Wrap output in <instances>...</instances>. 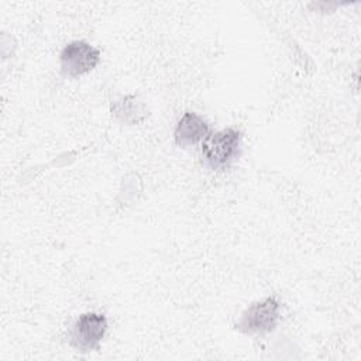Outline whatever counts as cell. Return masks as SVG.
<instances>
[{
	"label": "cell",
	"mask_w": 361,
	"mask_h": 361,
	"mask_svg": "<svg viewBox=\"0 0 361 361\" xmlns=\"http://www.w3.org/2000/svg\"><path fill=\"white\" fill-rule=\"evenodd\" d=\"M281 317V305L274 296L250 305L235 323V329L244 334H267L272 331Z\"/></svg>",
	"instance_id": "7a4b0ae2"
},
{
	"label": "cell",
	"mask_w": 361,
	"mask_h": 361,
	"mask_svg": "<svg viewBox=\"0 0 361 361\" xmlns=\"http://www.w3.org/2000/svg\"><path fill=\"white\" fill-rule=\"evenodd\" d=\"M209 134H210V127L207 121L202 116L193 111H186L179 118L173 137H175L176 145L190 147L203 141Z\"/></svg>",
	"instance_id": "5b68a950"
},
{
	"label": "cell",
	"mask_w": 361,
	"mask_h": 361,
	"mask_svg": "<svg viewBox=\"0 0 361 361\" xmlns=\"http://www.w3.org/2000/svg\"><path fill=\"white\" fill-rule=\"evenodd\" d=\"M59 62L65 76L79 78L97 66L100 51L86 41H72L61 51Z\"/></svg>",
	"instance_id": "277c9868"
},
{
	"label": "cell",
	"mask_w": 361,
	"mask_h": 361,
	"mask_svg": "<svg viewBox=\"0 0 361 361\" xmlns=\"http://www.w3.org/2000/svg\"><path fill=\"white\" fill-rule=\"evenodd\" d=\"M202 162L213 171L228 169L241 152V133L235 128H224L210 133L202 141Z\"/></svg>",
	"instance_id": "6da1fadb"
},
{
	"label": "cell",
	"mask_w": 361,
	"mask_h": 361,
	"mask_svg": "<svg viewBox=\"0 0 361 361\" xmlns=\"http://www.w3.org/2000/svg\"><path fill=\"white\" fill-rule=\"evenodd\" d=\"M107 331V319L102 313H83L73 323L69 341L78 351H92L100 347Z\"/></svg>",
	"instance_id": "3957f363"
}]
</instances>
